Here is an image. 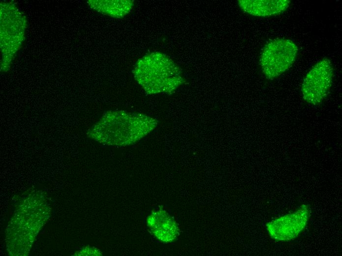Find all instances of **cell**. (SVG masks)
Instances as JSON below:
<instances>
[{"label": "cell", "mask_w": 342, "mask_h": 256, "mask_svg": "<svg viewBox=\"0 0 342 256\" xmlns=\"http://www.w3.org/2000/svg\"><path fill=\"white\" fill-rule=\"evenodd\" d=\"M334 77V68L331 61L324 58L308 72L303 81L301 94L308 103L317 105L321 103L329 93Z\"/></svg>", "instance_id": "277c9868"}, {"label": "cell", "mask_w": 342, "mask_h": 256, "mask_svg": "<svg viewBox=\"0 0 342 256\" xmlns=\"http://www.w3.org/2000/svg\"><path fill=\"white\" fill-rule=\"evenodd\" d=\"M237 3L245 13L257 17L271 16L284 12L289 6V0H239Z\"/></svg>", "instance_id": "52a82bcc"}, {"label": "cell", "mask_w": 342, "mask_h": 256, "mask_svg": "<svg viewBox=\"0 0 342 256\" xmlns=\"http://www.w3.org/2000/svg\"><path fill=\"white\" fill-rule=\"evenodd\" d=\"M87 3L98 12L115 18L125 16L134 5V1L132 0H90Z\"/></svg>", "instance_id": "ba28073f"}, {"label": "cell", "mask_w": 342, "mask_h": 256, "mask_svg": "<svg viewBox=\"0 0 342 256\" xmlns=\"http://www.w3.org/2000/svg\"><path fill=\"white\" fill-rule=\"evenodd\" d=\"M146 223L153 235L163 242H171L179 235L176 222L161 208L152 212L147 217Z\"/></svg>", "instance_id": "8992f818"}, {"label": "cell", "mask_w": 342, "mask_h": 256, "mask_svg": "<svg viewBox=\"0 0 342 256\" xmlns=\"http://www.w3.org/2000/svg\"><path fill=\"white\" fill-rule=\"evenodd\" d=\"M157 124V120L144 114L110 110L88 129L87 135L105 145L125 146L148 135Z\"/></svg>", "instance_id": "6da1fadb"}, {"label": "cell", "mask_w": 342, "mask_h": 256, "mask_svg": "<svg viewBox=\"0 0 342 256\" xmlns=\"http://www.w3.org/2000/svg\"><path fill=\"white\" fill-rule=\"evenodd\" d=\"M310 216L308 205H303L297 211L274 219L266 224L270 236L278 241L295 238L305 228Z\"/></svg>", "instance_id": "5b68a950"}, {"label": "cell", "mask_w": 342, "mask_h": 256, "mask_svg": "<svg viewBox=\"0 0 342 256\" xmlns=\"http://www.w3.org/2000/svg\"><path fill=\"white\" fill-rule=\"evenodd\" d=\"M297 45L291 40L276 38L263 47L259 59L262 71L273 80L286 71L294 64L298 53Z\"/></svg>", "instance_id": "3957f363"}, {"label": "cell", "mask_w": 342, "mask_h": 256, "mask_svg": "<svg viewBox=\"0 0 342 256\" xmlns=\"http://www.w3.org/2000/svg\"><path fill=\"white\" fill-rule=\"evenodd\" d=\"M133 74L135 80L148 94L170 93L184 82L179 67L169 56L159 52L139 59Z\"/></svg>", "instance_id": "7a4b0ae2"}]
</instances>
